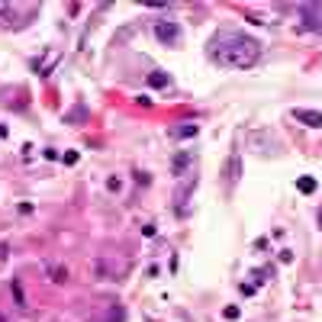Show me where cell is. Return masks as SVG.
Returning a JSON list of instances; mask_svg holds the SVG:
<instances>
[{
	"instance_id": "obj_14",
	"label": "cell",
	"mask_w": 322,
	"mask_h": 322,
	"mask_svg": "<svg viewBox=\"0 0 322 322\" xmlns=\"http://www.w3.org/2000/svg\"><path fill=\"white\" fill-rule=\"evenodd\" d=\"M62 161H65V164H78V151H65Z\"/></svg>"
},
{
	"instance_id": "obj_8",
	"label": "cell",
	"mask_w": 322,
	"mask_h": 322,
	"mask_svg": "<svg viewBox=\"0 0 322 322\" xmlns=\"http://www.w3.org/2000/svg\"><path fill=\"white\" fill-rule=\"evenodd\" d=\"M174 136H177V139H194V136H197V123H184V126H177V129H174Z\"/></svg>"
},
{
	"instance_id": "obj_3",
	"label": "cell",
	"mask_w": 322,
	"mask_h": 322,
	"mask_svg": "<svg viewBox=\"0 0 322 322\" xmlns=\"http://www.w3.org/2000/svg\"><path fill=\"white\" fill-rule=\"evenodd\" d=\"M155 39L164 42V45H174L177 39H181V26H177V23H168V20L155 23Z\"/></svg>"
},
{
	"instance_id": "obj_1",
	"label": "cell",
	"mask_w": 322,
	"mask_h": 322,
	"mask_svg": "<svg viewBox=\"0 0 322 322\" xmlns=\"http://www.w3.org/2000/svg\"><path fill=\"white\" fill-rule=\"evenodd\" d=\"M210 58L222 68H252L261 58V42L238 29H219L206 45Z\"/></svg>"
},
{
	"instance_id": "obj_2",
	"label": "cell",
	"mask_w": 322,
	"mask_h": 322,
	"mask_svg": "<svg viewBox=\"0 0 322 322\" xmlns=\"http://www.w3.org/2000/svg\"><path fill=\"white\" fill-rule=\"evenodd\" d=\"M300 20H303V29L322 32V4H303L300 7Z\"/></svg>"
},
{
	"instance_id": "obj_17",
	"label": "cell",
	"mask_w": 322,
	"mask_h": 322,
	"mask_svg": "<svg viewBox=\"0 0 322 322\" xmlns=\"http://www.w3.org/2000/svg\"><path fill=\"white\" fill-rule=\"evenodd\" d=\"M0 322H4V316H0Z\"/></svg>"
},
{
	"instance_id": "obj_10",
	"label": "cell",
	"mask_w": 322,
	"mask_h": 322,
	"mask_svg": "<svg viewBox=\"0 0 322 322\" xmlns=\"http://www.w3.org/2000/svg\"><path fill=\"white\" fill-rule=\"evenodd\" d=\"M49 277H52L55 283H65V280H68V271H65L62 264H58V268H52V271H49Z\"/></svg>"
},
{
	"instance_id": "obj_12",
	"label": "cell",
	"mask_w": 322,
	"mask_h": 322,
	"mask_svg": "<svg viewBox=\"0 0 322 322\" xmlns=\"http://www.w3.org/2000/svg\"><path fill=\"white\" fill-rule=\"evenodd\" d=\"M123 319H126V309L123 306H113L110 309V322H123Z\"/></svg>"
},
{
	"instance_id": "obj_16",
	"label": "cell",
	"mask_w": 322,
	"mask_h": 322,
	"mask_svg": "<svg viewBox=\"0 0 322 322\" xmlns=\"http://www.w3.org/2000/svg\"><path fill=\"white\" fill-rule=\"evenodd\" d=\"M319 229H322V210H319Z\"/></svg>"
},
{
	"instance_id": "obj_4",
	"label": "cell",
	"mask_w": 322,
	"mask_h": 322,
	"mask_svg": "<svg viewBox=\"0 0 322 322\" xmlns=\"http://www.w3.org/2000/svg\"><path fill=\"white\" fill-rule=\"evenodd\" d=\"M293 116L300 119L303 126H316V129L322 126V113L319 110H293Z\"/></svg>"
},
{
	"instance_id": "obj_9",
	"label": "cell",
	"mask_w": 322,
	"mask_h": 322,
	"mask_svg": "<svg viewBox=\"0 0 322 322\" xmlns=\"http://www.w3.org/2000/svg\"><path fill=\"white\" fill-rule=\"evenodd\" d=\"M84 116H87V106H74V110H71L65 119H68V123H81Z\"/></svg>"
},
{
	"instance_id": "obj_7",
	"label": "cell",
	"mask_w": 322,
	"mask_h": 322,
	"mask_svg": "<svg viewBox=\"0 0 322 322\" xmlns=\"http://www.w3.org/2000/svg\"><path fill=\"white\" fill-rule=\"evenodd\" d=\"M296 190H300V194H313L316 190V177H309V174H303L300 181H296Z\"/></svg>"
},
{
	"instance_id": "obj_15",
	"label": "cell",
	"mask_w": 322,
	"mask_h": 322,
	"mask_svg": "<svg viewBox=\"0 0 322 322\" xmlns=\"http://www.w3.org/2000/svg\"><path fill=\"white\" fill-rule=\"evenodd\" d=\"M0 139H7V126H0Z\"/></svg>"
},
{
	"instance_id": "obj_11",
	"label": "cell",
	"mask_w": 322,
	"mask_h": 322,
	"mask_svg": "<svg viewBox=\"0 0 322 322\" xmlns=\"http://www.w3.org/2000/svg\"><path fill=\"white\" fill-rule=\"evenodd\" d=\"M10 287H13V300H16V306H26V296H23V287H20V280H13Z\"/></svg>"
},
{
	"instance_id": "obj_5",
	"label": "cell",
	"mask_w": 322,
	"mask_h": 322,
	"mask_svg": "<svg viewBox=\"0 0 322 322\" xmlns=\"http://www.w3.org/2000/svg\"><path fill=\"white\" fill-rule=\"evenodd\" d=\"M148 87L151 90H164V87H171V78L164 74V71H151L148 74Z\"/></svg>"
},
{
	"instance_id": "obj_13",
	"label": "cell",
	"mask_w": 322,
	"mask_h": 322,
	"mask_svg": "<svg viewBox=\"0 0 322 322\" xmlns=\"http://www.w3.org/2000/svg\"><path fill=\"white\" fill-rule=\"evenodd\" d=\"M222 316H225V319H238V306H225Z\"/></svg>"
},
{
	"instance_id": "obj_6",
	"label": "cell",
	"mask_w": 322,
	"mask_h": 322,
	"mask_svg": "<svg viewBox=\"0 0 322 322\" xmlns=\"http://www.w3.org/2000/svg\"><path fill=\"white\" fill-rule=\"evenodd\" d=\"M187 168H190V155H187V151H177L174 158H171V171H174V174H184Z\"/></svg>"
}]
</instances>
